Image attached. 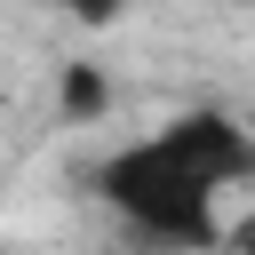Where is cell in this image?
Returning a JSON list of instances; mask_svg holds the SVG:
<instances>
[{"label":"cell","instance_id":"obj_1","mask_svg":"<svg viewBox=\"0 0 255 255\" xmlns=\"http://www.w3.org/2000/svg\"><path fill=\"white\" fill-rule=\"evenodd\" d=\"M88 191L104 199V215L120 231H135L143 247H167V255H215L223 247V191L207 175H191L159 135H135V143H112L96 167H88Z\"/></svg>","mask_w":255,"mask_h":255},{"label":"cell","instance_id":"obj_2","mask_svg":"<svg viewBox=\"0 0 255 255\" xmlns=\"http://www.w3.org/2000/svg\"><path fill=\"white\" fill-rule=\"evenodd\" d=\"M191 175H207L215 191H239V183H255V120H239V112H223V104H191V112H167L159 128H151Z\"/></svg>","mask_w":255,"mask_h":255},{"label":"cell","instance_id":"obj_3","mask_svg":"<svg viewBox=\"0 0 255 255\" xmlns=\"http://www.w3.org/2000/svg\"><path fill=\"white\" fill-rule=\"evenodd\" d=\"M48 8H72L80 24H112L120 16V0H48Z\"/></svg>","mask_w":255,"mask_h":255},{"label":"cell","instance_id":"obj_4","mask_svg":"<svg viewBox=\"0 0 255 255\" xmlns=\"http://www.w3.org/2000/svg\"><path fill=\"white\" fill-rule=\"evenodd\" d=\"M0 255H8V239H0Z\"/></svg>","mask_w":255,"mask_h":255}]
</instances>
